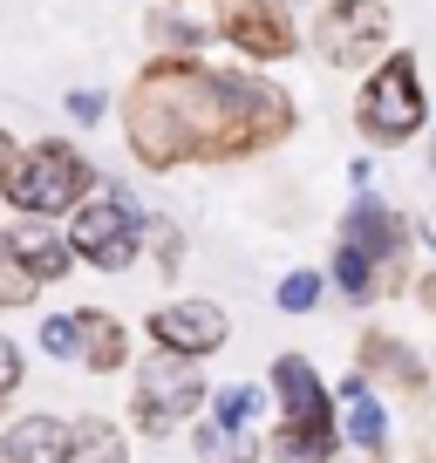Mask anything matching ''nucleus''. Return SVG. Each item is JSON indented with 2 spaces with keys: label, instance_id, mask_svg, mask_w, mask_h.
<instances>
[{
  "label": "nucleus",
  "instance_id": "f257e3e1",
  "mask_svg": "<svg viewBox=\"0 0 436 463\" xmlns=\"http://www.w3.org/2000/svg\"><path fill=\"white\" fill-rule=\"evenodd\" d=\"M123 144L144 171L246 164L300 130V102L260 69H212L198 55H150L117 102Z\"/></svg>",
  "mask_w": 436,
  "mask_h": 463
},
{
  "label": "nucleus",
  "instance_id": "f03ea898",
  "mask_svg": "<svg viewBox=\"0 0 436 463\" xmlns=\"http://www.w3.org/2000/svg\"><path fill=\"white\" fill-rule=\"evenodd\" d=\"M355 130H362L368 150L416 144V137L430 130V89H422L416 48H389L375 69H362V89H355Z\"/></svg>",
  "mask_w": 436,
  "mask_h": 463
},
{
  "label": "nucleus",
  "instance_id": "7ed1b4c3",
  "mask_svg": "<svg viewBox=\"0 0 436 463\" xmlns=\"http://www.w3.org/2000/svg\"><path fill=\"white\" fill-rule=\"evenodd\" d=\"M0 191H7L14 218H62L96 191V164L75 144H55V137L48 144H21V157H14V171L0 177Z\"/></svg>",
  "mask_w": 436,
  "mask_h": 463
},
{
  "label": "nucleus",
  "instance_id": "20e7f679",
  "mask_svg": "<svg viewBox=\"0 0 436 463\" xmlns=\"http://www.w3.org/2000/svg\"><path fill=\"white\" fill-rule=\"evenodd\" d=\"M69 246L75 266H96V273H130L144 260V204H137L130 184L89 191L69 212Z\"/></svg>",
  "mask_w": 436,
  "mask_h": 463
},
{
  "label": "nucleus",
  "instance_id": "39448f33",
  "mask_svg": "<svg viewBox=\"0 0 436 463\" xmlns=\"http://www.w3.org/2000/svg\"><path fill=\"white\" fill-rule=\"evenodd\" d=\"M389 34H395V14L389 0H320L314 7V28H307V48H314L327 69H375L389 55Z\"/></svg>",
  "mask_w": 436,
  "mask_h": 463
},
{
  "label": "nucleus",
  "instance_id": "423d86ee",
  "mask_svg": "<svg viewBox=\"0 0 436 463\" xmlns=\"http://www.w3.org/2000/svg\"><path fill=\"white\" fill-rule=\"evenodd\" d=\"M198 409H204V375H198V362H185V354H164V347H157V362L137 368V395H130L137 436L164 443V436L185 430Z\"/></svg>",
  "mask_w": 436,
  "mask_h": 463
},
{
  "label": "nucleus",
  "instance_id": "0eeeda50",
  "mask_svg": "<svg viewBox=\"0 0 436 463\" xmlns=\"http://www.w3.org/2000/svg\"><path fill=\"white\" fill-rule=\"evenodd\" d=\"M218 42H232L252 69H273V61L300 55L307 34L293 21V0H225L218 7Z\"/></svg>",
  "mask_w": 436,
  "mask_h": 463
},
{
  "label": "nucleus",
  "instance_id": "6e6552de",
  "mask_svg": "<svg viewBox=\"0 0 436 463\" xmlns=\"http://www.w3.org/2000/svg\"><path fill=\"white\" fill-rule=\"evenodd\" d=\"M144 334L164 347V354L204 362V354L225 347L232 320H225V307H218V300H164V307H150V314H144Z\"/></svg>",
  "mask_w": 436,
  "mask_h": 463
},
{
  "label": "nucleus",
  "instance_id": "1a4fd4ad",
  "mask_svg": "<svg viewBox=\"0 0 436 463\" xmlns=\"http://www.w3.org/2000/svg\"><path fill=\"white\" fill-rule=\"evenodd\" d=\"M335 239H341V246H355V252H368V260H375V273H382L389 260H403V252H409L416 225H409L395 204H382V198H375V184H368V191H355V204L341 212Z\"/></svg>",
  "mask_w": 436,
  "mask_h": 463
},
{
  "label": "nucleus",
  "instance_id": "9d476101",
  "mask_svg": "<svg viewBox=\"0 0 436 463\" xmlns=\"http://www.w3.org/2000/svg\"><path fill=\"white\" fill-rule=\"evenodd\" d=\"M273 402L280 422H335V389L307 354H273Z\"/></svg>",
  "mask_w": 436,
  "mask_h": 463
},
{
  "label": "nucleus",
  "instance_id": "9b49d317",
  "mask_svg": "<svg viewBox=\"0 0 436 463\" xmlns=\"http://www.w3.org/2000/svg\"><path fill=\"white\" fill-rule=\"evenodd\" d=\"M355 368H362L368 382H382V389L430 395V368H422V354L403 341V334H389V327H368V334H362V347H355Z\"/></svg>",
  "mask_w": 436,
  "mask_h": 463
},
{
  "label": "nucleus",
  "instance_id": "f8f14e48",
  "mask_svg": "<svg viewBox=\"0 0 436 463\" xmlns=\"http://www.w3.org/2000/svg\"><path fill=\"white\" fill-rule=\"evenodd\" d=\"M75 416H14L0 430V463H69Z\"/></svg>",
  "mask_w": 436,
  "mask_h": 463
},
{
  "label": "nucleus",
  "instance_id": "ddd939ff",
  "mask_svg": "<svg viewBox=\"0 0 436 463\" xmlns=\"http://www.w3.org/2000/svg\"><path fill=\"white\" fill-rule=\"evenodd\" d=\"M75 368H89V375L130 368V327L102 307H75Z\"/></svg>",
  "mask_w": 436,
  "mask_h": 463
},
{
  "label": "nucleus",
  "instance_id": "4468645a",
  "mask_svg": "<svg viewBox=\"0 0 436 463\" xmlns=\"http://www.w3.org/2000/svg\"><path fill=\"white\" fill-rule=\"evenodd\" d=\"M7 239H14L21 266H28L42 287H55V279L75 273V246H69V232H62L55 218H14V225H7Z\"/></svg>",
  "mask_w": 436,
  "mask_h": 463
},
{
  "label": "nucleus",
  "instance_id": "2eb2a0df",
  "mask_svg": "<svg viewBox=\"0 0 436 463\" xmlns=\"http://www.w3.org/2000/svg\"><path fill=\"white\" fill-rule=\"evenodd\" d=\"M335 402L348 409V422H341V430H348V443L362 449V457H389V409L368 395V375H362V368L335 389Z\"/></svg>",
  "mask_w": 436,
  "mask_h": 463
},
{
  "label": "nucleus",
  "instance_id": "dca6fc26",
  "mask_svg": "<svg viewBox=\"0 0 436 463\" xmlns=\"http://www.w3.org/2000/svg\"><path fill=\"white\" fill-rule=\"evenodd\" d=\"M266 449H273V463H335L341 422H280Z\"/></svg>",
  "mask_w": 436,
  "mask_h": 463
},
{
  "label": "nucleus",
  "instance_id": "f3484780",
  "mask_svg": "<svg viewBox=\"0 0 436 463\" xmlns=\"http://www.w3.org/2000/svg\"><path fill=\"white\" fill-rule=\"evenodd\" d=\"M212 34L218 28H204V21L185 14V7H150V14H144V42L157 48V55H198Z\"/></svg>",
  "mask_w": 436,
  "mask_h": 463
},
{
  "label": "nucleus",
  "instance_id": "a211bd4d",
  "mask_svg": "<svg viewBox=\"0 0 436 463\" xmlns=\"http://www.w3.org/2000/svg\"><path fill=\"white\" fill-rule=\"evenodd\" d=\"M327 287H335L341 300L368 307V300H375V260H368V252H355V246H341V239H335V252H327Z\"/></svg>",
  "mask_w": 436,
  "mask_h": 463
},
{
  "label": "nucleus",
  "instance_id": "6ab92c4d",
  "mask_svg": "<svg viewBox=\"0 0 436 463\" xmlns=\"http://www.w3.org/2000/svg\"><path fill=\"white\" fill-rule=\"evenodd\" d=\"M191 443H198L204 463H252V457H260V443H252L246 430H232V422H218V416H198Z\"/></svg>",
  "mask_w": 436,
  "mask_h": 463
},
{
  "label": "nucleus",
  "instance_id": "aec40b11",
  "mask_svg": "<svg viewBox=\"0 0 436 463\" xmlns=\"http://www.w3.org/2000/svg\"><path fill=\"white\" fill-rule=\"evenodd\" d=\"M144 260L157 266L164 279H177V273H185V225H177V218L144 212Z\"/></svg>",
  "mask_w": 436,
  "mask_h": 463
},
{
  "label": "nucleus",
  "instance_id": "412c9836",
  "mask_svg": "<svg viewBox=\"0 0 436 463\" xmlns=\"http://www.w3.org/2000/svg\"><path fill=\"white\" fill-rule=\"evenodd\" d=\"M69 463H130V443L102 416H75V457Z\"/></svg>",
  "mask_w": 436,
  "mask_h": 463
},
{
  "label": "nucleus",
  "instance_id": "4be33fe9",
  "mask_svg": "<svg viewBox=\"0 0 436 463\" xmlns=\"http://www.w3.org/2000/svg\"><path fill=\"white\" fill-rule=\"evenodd\" d=\"M34 293H42V279L21 266V252H14V239L0 232V314L7 307H34Z\"/></svg>",
  "mask_w": 436,
  "mask_h": 463
},
{
  "label": "nucleus",
  "instance_id": "5701e85b",
  "mask_svg": "<svg viewBox=\"0 0 436 463\" xmlns=\"http://www.w3.org/2000/svg\"><path fill=\"white\" fill-rule=\"evenodd\" d=\"M320 293H327V273H314V266H293V273L273 287V307H280V314H314Z\"/></svg>",
  "mask_w": 436,
  "mask_h": 463
},
{
  "label": "nucleus",
  "instance_id": "b1692460",
  "mask_svg": "<svg viewBox=\"0 0 436 463\" xmlns=\"http://www.w3.org/2000/svg\"><path fill=\"white\" fill-rule=\"evenodd\" d=\"M212 416H218V422H232V430H252V422L266 416V395L252 389V382H232V389H218Z\"/></svg>",
  "mask_w": 436,
  "mask_h": 463
},
{
  "label": "nucleus",
  "instance_id": "393cba45",
  "mask_svg": "<svg viewBox=\"0 0 436 463\" xmlns=\"http://www.w3.org/2000/svg\"><path fill=\"white\" fill-rule=\"evenodd\" d=\"M42 354L75 362V307H69V314H48V320H42Z\"/></svg>",
  "mask_w": 436,
  "mask_h": 463
},
{
  "label": "nucleus",
  "instance_id": "a878e982",
  "mask_svg": "<svg viewBox=\"0 0 436 463\" xmlns=\"http://www.w3.org/2000/svg\"><path fill=\"white\" fill-rule=\"evenodd\" d=\"M69 116L89 130V123H102V116H109V96H102V89H69Z\"/></svg>",
  "mask_w": 436,
  "mask_h": 463
},
{
  "label": "nucleus",
  "instance_id": "bb28decb",
  "mask_svg": "<svg viewBox=\"0 0 436 463\" xmlns=\"http://www.w3.org/2000/svg\"><path fill=\"white\" fill-rule=\"evenodd\" d=\"M21 375H28V368H21V347L7 341V334H0V402H7V395L21 389Z\"/></svg>",
  "mask_w": 436,
  "mask_h": 463
},
{
  "label": "nucleus",
  "instance_id": "cd10ccee",
  "mask_svg": "<svg viewBox=\"0 0 436 463\" xmlns=\"http://www.w3.org/2000/svg\"><path fill=\"white\" fill-rule=\"evenodd\" d=\"M409 287H416V300H422V314H436V266H430V273H416V279H409Z\"/></svg>",
  "mask_w": 436,
  "mask_h": 463
},
{
  "label": "nucleus",
  "instance_id": "c85d7f7f",
  "mask_svg": "<svg viewBox=\"0 0 436 463\" xmlns=\"http://www.w3.org/2000/svg\"><path fill=\"white\" fill-rule=\"evenodd\" d=\"M14 157H21V137H14V130H7V123H0V177L14 171Z\"/></svg>",
  "mask_w": 436,
  "mask_h": 463
},
{
  "label": "nucleus",
  "instance_id": "c756f323",
  "mask_svg": "<svg viewBox=\"0 0 436 463\" xmlns=\"http://www.w3.org/2000/svg\"><path fill=\"white\" fill-rule=\"evenodd\" d=\"M348 184H355V191H368V184H375V164L355 157V164H348Z\"/></svg>",
  "mask_w": 436,
  "mask_h": 463
},
{
  "label": "nucleus",
  "instance_id": "7c9ffc66",
  "mask_svg": "<svg viewBox=\"0 0 436 463\" xmlns=\"http://www.w3.org/2000/svg\"><path fill=\"white\" fill-rule=\"evenodd\" d=\"M416 463H436V436H422V443H416Z\"/></svg>",
  "mask_w": 436,
  "mask_h": 463
},
{
  "label": "nucleus",
  "instance_id": "2f4dec72",
  "mask_svg": "<svg viewBox=\"0 0 436 463\" xmlns=\"http://www.w3.org/2000/svg\"><path fill=\"white\" fill-rule=\"evenodd\" d=\"M430 177H436V137H430Z\"/></svg>",
  "mask_w": 436,
  "mask_h": 463
},
{
  "label": "nucleus",
  "instance_id": "473e14b6",
  "mask_svg": "<svg viewBox=\"0 0 436 463\" xmlns=\"http://www.w3.org/2000/svg\"><path fill=\"white\" fill-rule=\"evenodd\" d=\"M335 463H341V457H335Z\"/></svg>",
  "mask_w": 436,
  "mask_h": 463
}]
</instances>
